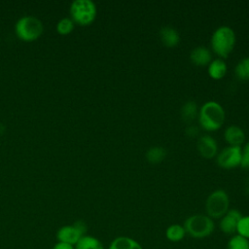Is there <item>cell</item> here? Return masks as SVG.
Returning <instances> with one entry per match:
<instances>
[{
	"instance_id": "cell-8",
	"label": "cell",
	"mask_w": 249,
	"mask_h": 249,
	"mask_svg": "<svg viewBox=\"0 0 249 249\" xmlns=\"http://www.w3.org/2000/svg\"><path fill=\"white\" fill-rule=\"evenodd\" d=\"M242 148L238 146H227L217 156V163L225 169H232L240 166Z\"/></svg>"
},
{
	"instance_id": "cell-14",
	"label": "cell",
	"mask_w": 249,
	"mask_h": 249,
	"mask_svg": "<svg viewBox=\"0 0 249 249\" xmlns=\"http://www.w3.org/2000/svg\"><path fill=\"white\" fill-rule=\"evenodd\" d=\"M160 37L165 47H176L180 41V36L177 30L171 26H164L160 30Z\"/></svg>"
},
{
	"instance_id": "cell-5",
	"label": "cell",
	"mask_w": 249,
	"mask_h": 249,
	"mask_svg": "<svg viewBox=\"0 0 249 249\" xmlns=\"http://www.w3.org/2000/svg\"><path fill=\"white\" fill-rule=\"evenodd\" d=\"M70 16L74 23L86 26L92 23L96 18L97 9L90 0H75L70 6Z\"/></svg>"
},
{
	"instance_id": "cell-7",
	"label": "cell",
	"mask_w": 249,
	"mask_h": 249,
	"mask_svg": "<svg viewBox=\"0 0 249 249\" xmlns=\"http://www.w3.org/2000/svg\"><path fill=\"white\" fill-rule=\"evenodd\" d=\"M88 226L82 220L75 221L73 224L60 227L55 233L56 241L75 246L76 243L87 234Z\"/></svg>"
},
{
	"instance_id": "cell-3",
	"label": "cell",
	"mask_w": 249,
	"mask_h": 249,
	"mask_svg": "<svg viewBox=\"0 0 249 249\" xmlns=\"http://www.w3.org/2000/svg\"><path fill=\"white\" fill-rule=\"evenodd\" d=\"M183 226L186 233L196 239L206 238L210 236L215 230L213 219L205 214H195L188 217Z\"/></svg>"
},
{
	"instance_id": "cell-26",
	"label": "cell",
	"mask_w": 249,
	"mask_h": 249,
	"mask_svg": "<svg viewBox=\"0 0 249 249\" xmlns=\"http://www.w3.org/2000/svg\"><path fill=\"white\" fill-rule=\"evenodd\" d=\"M52 249H75V247L73 245H70V244H67V243H63V242H59V241H56Z\"/></svg>"
},
{
	"instance_id": "cell-17",
	"label": "cell",
	"mask_w": 249,
	"mask_h": 249,
	"mask_svg": "<svg viewBox=\"0 0 249 249\" xmlns=\"http://www.w3.org/2000/svg\"><path fill=\"white\" fill-rule=\"evenodd\" d=\"M184 226L180 224H172L165 230V237L171 242H179L186 236Z\"/></svg>"
},
{
	"instance_id": "cell-18",
	"label": "cell",
	"mask_w": 249,
	"mask_h": 249,
	"mask_svg": "<svg viewBox=\"0 0 249 249\" xmlns=\"http://www.w3.org/2000/svg\"><path fill=\"white\" fill-rule=\"evenodd\" d=\"M197 115H198V109L195 101L189 100L183 104L181 108V117L184 122L191 123L197 117Z\"/></svg>"
},
{
	"instance_id": "cell-4",
	"label": "cell",
	"mask_w": 249,
	"mask_h": 249,
	"mask_svg": "<svg viewBox=\"0 0 249 249\" xmlns=\"http://www.w3.org/2000/svg\"><path fill=\"white\" fill-rule=\"evenodd\" d=\"M44 27L42 21L33 16L21 17L15 25L17 36L25 42L37 40L43 33Z\"/></svg>"
},
{
	"instance_id": "cell-16",
	"label": "cell",
	"mask_w": 249,
	"mask_h": 249,
	"mask_svg": "<svg viewBox=\"0 0 249 249\" xmlns=\"http://www.w3.org/2000/svg\"><path fill=\"white\" fill-rule=\"evenodd\" d=\"M75 249H104L103 243L90 234L84 235L74 246Z\"/></svg>"
},
{
	"instance_id": "cell-23",
	"label": "cell",
	"mask_w": 249,
	"mask_h": 249,
	"mask_svg": "<svg viewBox=\"0 0 249 249\" xmlns=\"http://www.w3.org/2000/svg\"><path fill=\"white\" fill-rule=\"evenodd\" d=\"M236 234L249 239V215L240 218L236 228Z\"/></svg>"
},
{
	"instance_id": "cell-12",
	"label": "cell",
	"mask_w": 249,
	"mask_h": 249,
	"mask_svg": "<svg viewBox=\"0 0 249 249\" xmlns=\"http://www.w3.org/2000/svg\"><path fill=\"white\" fill-rule=\"evenodd\" d=\"M190 58L192 62L197 66H206L208 65L212 60L211 52L203 47H196L190 53Z\"/></svg>"
},
{
	"instance_id": "cell-2",
	"label": "cell",
	"mask_w": 249,
	"mask_h": 249,
	"mask_svg": "<svg viewBox=\"0 0 249 249\" xmlns=\"http://www.w3.org/2000/svg\"><path fill=\"white\" fill-rule=\"evenodd\" d=\"M236 42L235 33L230 26H220L212 34L210 45L219 58H227Z\"/></svg>"
},
{
	"instance_id": "cell-10",
	"label": "cell",
	"mask_w": 249,
	"mask_h": 249,
	"mask_svg": "<svg viewBox=\"0 0 249 249\" xmlns=\"http://www.w3.org/2000/svg\"><path fill=\"white\" fill-rule=\"evenodd\" d=\"M197 151L201 157L205 159H212L216 156L218 145L216 140L210 135H202L198 138L196 143Z\"/></svg>"
},
{
	"instance_id": "cell-19",
	"label": "cell",
	"mask_w": 249,
	"mask_h": 249,
	"mask_svg": "<svg viewBox=\"0 0 249 249\" xmlns=\"http://www.w3.org/2000/svg\"><path fill=\"white\" fill-rule=\"evenodd\" d=\"M234 75L240 81H249V56L242 58L236 64Z\"/></svg>"
},
{
	"instance_id": "cell-20",
	"label": "cell",
	"mask_w": 249,
	"mask_h": 249,
	"mask_svg": "<svg viewBox=\"0 0 249 249\" xmlns=\"http://www.w3.org/2000/svg\"><path fill=\"white\" fill-rule=\"evenodd\" d=\"M165 154H166V152L162 147L155 146V147H151L147 151L146 159L150 163L157 164V163H160L164 159Z\"/></svg>"
},
{
	"instance_id": "cell-21",
	"label": "cell",
	"mask_w": 249,
	"mask_h": 249,
	"mask_svg": "<svg viewBox=\"0 0 249 249\" xmlns=\"http://www.w3.org/2000/svg\"><path fill=\"white\" fill-rule=\"evenodd\" d=\"M227 249H249V239L233 234L227 243Z\"/></svg>"
},
{
	"instance_id": "cell-13",
	"label": "cell",
	"mask_w": 249,
	"mask_h": 249,
	"mask_svg": "<svg viewBox=\"0 0 249 249\" xmlns=\"http://www.w3.org/2000/svg\"><path fill=\"white\" fill-rule=\"evenodd\" d=\"M108 249H143V247L131 237L117 236L110 242Z\"/></svg>"
},
{
	"instance_id": "cell-27",
	"label": "cell",
	"mask_w": 249,
	"mask_h": 249,
	"mask_svg": "<svg viewBox=\"0 0 249 249\" xmlns=\"http://www.w3.org/2000/svg\"><path fill=\"white\" fill-rule=\"evenodd\" d=\"M244 191L245 193L249 196V178L245 181V185H244Z\"/></svg>"
},
{
	"instance_id": "cell-1",
	"label": "cell",
	"mask_w": 249,
	"mask_h": 249,
	"mask_svg": "<svg viewBox=\"0 0 249 249\" xmlns=\"http://www.w3.org/2000/svg\"><path fill=\"white\" fill-rule=\"evenodd\" d=\"M198 123L206 131L218 130L225 122V110L217 101H207L198 110Z\"/></svg>"
},
{
	"instance_id": "cell-9",
	"label": "cell",
	"mask_w": 249,
	"mask_h": 249,
	"mask_svg": "<svg viewBox=\"0 0 249 249\" xmlns=\"http://www.w3.org/2000/svg\"><path fill=\"white\" fill-rule=\"evenodd\" d=\"M241 217L242 215L237 209H229L228 212L222 218H220L219 228L222 232L229 235L236 233L237 224Z\"/></svg>"
},
{
	"instance_id": "cell-25",
	"label": "cell",
	"mask_w": 249,
	"mask_h": 249,
	"mask_svg": "<svg viewBox=\"0 0 249 249\" xmlns=\"http://www.w3.org/2000/svg\"><path fill=\"white\" fill-rule=\"evenodd\" d=\"M198 133H199L198 128H197L196 126H195V125H192V124L189 125V126L187 127V129H186V134H187L189 137H191V138H194V137L197 136Z\"/></svg>"
},
{
	"instance_id": "cell-6",
	"label": "cell",
	"mask_w": 249,
	"mask_h": 249,
	"mask_svg": "<svg viewBox=\"0 0 249 249\" xmlns=\"http://www.w3.org/2000/svg\"><path fill=\"white\" fill-rule=\"evenodd\" d=\"M230 197L224 190L212 192L206 198L205 211L211 219L222 218L230 209Z\"/></svg>"
},
{
	"instance_id": "cell-15",
	"label": "cell",
	"mask_w": 249,
	"mask_h": 249,
	"mask_svg": "<svg viewBox=\"0 0 249 249\" xmlns=\"http://www.w3.org/2000/svg\"><path fill=\"white\" fill-rule=\"evenodd\" d=\"M228 67L222 58L212 59L208 64V75L214 80H221L225 77Z\"/></svg>"
},
{
	"instance_id": "cell-22",
	"label": "cell",
	"mask_w": 249,
	"mask_h": 249,
	"mask_svg": "<svg viewBox=\"0 0 249 249\" xmlns=\"http://www.w3.org/2000/svg\"><path fill=\"white\" fill-rule=\"evenodd\" d=\"M74 25L75 23L71 18H63L58 20L56 24V31L60 35H68L73 31Z\"/></svg>"
},
{
	"instance_id": "cell-24",
	"label": "cell",
	"mask_w": 249,
	"mask_h": 249,
	"mask_svg": "<svg viewBox=\"0 0 249 249\" xmlns=\"http://www.w3.org/2000/svg\"><path fill=\"white\" fill-rule=\"evenodd\" d=\"M240 166L243 168H249V142H247L242 148V158Z\"/></svg>"
},
{
	"instance_id": "cell-11",
	"label": "cell",
	"mask_w": 249,
	"mask_h": 249,
	"mask_svg": "<svg viewBox=\"0 0 249 249\" xmlns=\"http://www.w3.org/2000/svg\"><path fill=\"white\" fill-rule=\"evenodd\" d=\"M224 138L229 146L240 147L245 141V133L241 127L237 125H230L224 132Z\"/></svg>"
}]
</instances>
